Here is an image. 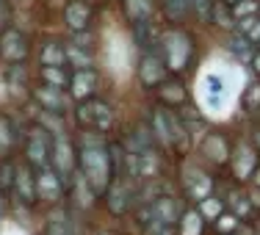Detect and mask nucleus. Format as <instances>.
Here are the masks:
<instances>
[{"instance_id":"obj_15","label":"nucleus","mask_w":260,"mask_h":235,"mask_svg":"<svg viewBox=\"0 0 260 235\" xmlns=\"http://www.w3.org/2000/svg\"><path fill=\"white\" fill-rule=\"evenodd\" d=\"M130 36H133V42L141 47L144 53H150V47L160 45L158 39V28L152 20H139V22H130Z\"/></svg>"},{"instance_id":"obj_27","label":"nucleus","mask_w":260,"mask_h":235,"mask_svg":"<svg viewBox=\"0 0 260 235\" xmlns=\"http://www.w3.org/2000/svg\"><path fill=\"white\" fill-rule=\"evenodd\" d=\"M36 125H42L47 133L53 136V139H58V136H67V130H64V116L50 114V111H39V114H36Z\"/></svg>"},{"instance_id":"obj_17","label":"nucleus","mask_w":260,"mask_h":235,"mask_svg":"<svg viewBox=\"0 0 260 235\" xmlns=\"http://www.w3.org/2000/svg\"><path fill=\"white\" fill-rule=\"evenodd\" d=\"M3 78H6V89H9L14 97H20L25 89H30V78H28L25 64H9Z\"/></svg>"},{"instance_id":"obj_19","label":"nucleus","mask_w":260,"mask_h":235,"mask_svg":"<svg viewBox=\"0 0 260 235\" xmlns=\"http://www.w3.org/2000/svg\"><path fill=\"white\" fill-rule=\"evenodd\" d=\"M22 139V133H17V125L9 114H0V155H9L17 147V141Z\"/></svg>"},{"instance_id":"obj_4","label":"nucleus","mask_w":260,"mask_h":235,"mask_svg":"<svg viewBox=\"0 0 260 235\" xmlns=\"http://www.w3.org/2000/svg\"><path fill=\"white\" fill-rule=\"evenodd\" d=\"M50 166H53L55 175L61 177L64 188H70L72 177H75V172H78V147H75V141H72L70 136H58V139H53Z\"/></svg>"},{"instance_id":"obj_8","label":"nucleus","mask_w":260,"mask_h":235,"mask_svg":"<svg viewBox=\"0 0 260 235\" xmlns=\"http://www.w3.org/2000/svg\"><path fill=\"white\" fill-rule=\"evenodd\" d=\"M36 194H39V202H45V205H58L64 199L67 188L61 177L53 172V166H45V169L36 172Z\"/></svg>"},{"instance_id":"obj_41","label":"nucleus","mask_w":260,"mask_h":235,"mask_svg":"<svg viewBox=\"0 0 260 235\" xmlns=\"http://www.w3.org/2000/svg\"><path fill=\"white\" fill-rule=\"evenodd\" d=\"M6 210H9V199H6V194L0 191V216H6Z\"/></svg>"},{"instance_id":"obj_44","label":"nucleus","mask_w":260,"mask_h":235,"mask_svg":"<svg viewBox=\"0 0 260 235\" xmlns=\"http://www.w3.org/2000/svg\"><path fill=\"white\" fill-rule=\"evenodd\" d=\"M227 3H230V6H233V3H238V0H227Z\"/></svg>"},{"instance_id":"obj_6","label":"nucleus","mask_w":260,"mask_h":235,"mask_svg":"<svg viewBox=\"0 0 260 235\" xmlns=\"http://www.w3.org/2000/svg\"><path fill=\"white\" fill-rule=\"evenodd\" d=\"M30 97L39 105V111H50V114H58V116H64L67 108H70V94L64 89H55V86H47V83H39L36 89H30Z\"/></svg>"},{"instance_id":"obj_13","label":"nucleus","mask_w":260,"mask_h":235,"mask_svg":"<svg viewBox=\"0 0 260 235\" xmlns=\"http://www.w3.org/2000/svg\"><path fill=\"white\" fill-rule=\"evenodd\" d=\"M150 210H152V219L160 221V224H166V227H177V221H180V216H183L177 199L175 196H166V194L150 199Z\"/></svg>"},{"instance_id":"obj_12","label":"nucleus","mask_w":260,"mask_h":235,"mask_svg":"<svg viewBox=\"0 0 260 235\" xmlns=\"http://www.w3.org/2000/svg\"><path fill=\"white\" fill-rule=\"evenodd\" d=\"M97 91V70H78L72 72V80H70V97L78 103H86L91 100Z\"/></svg>"},{"instance_id":"obj_5","label":"nucleus","mask_w":260,"mask_h":235,"mask_svg":"<svg viewBox=\"0 0 260 235\" xmlns=\"http://www.w3.org/2000/svg\"><path fill=\"white\" fill-rule=\"evenodd\" d=\"M28 55H30L28 33H22L14 25L0 33V61H6V64H25Z\"/></svg>"},{"instance_id":"obj_3","label":"nucleus","mask_w":260,"mask_h":235,"mask_svg":"<svg viewBox=\"0 0 260 235\" xmlns=\"http://www.w3.org/2000/svg\"><path fill=\"white\" fill-rule=\"evenodd\" d=\"M75 119L83 130H97V133L105 136L111 130V125H114V111H111V105L105 100L91 97V100H86V103H78Z\"/></svg>"},{"instance_id":"obj_39","label":"nucleus","mask_w":260,"mask_h":235,"mask_svg":"<svg viewBox=\"0 0 260 235\" xmlns=\"http://www.w3.org/2000/svg\"><path fill=\"white\" fill-rule=\"evenodd\" d=\"M238 227H241V221L235 219L233 213H227V216H219V219H216V230H219V232H227V235H230V232H235V230H238Z\"/></svg>"},{"instance_id":"obj_26","label":"nucleus","mask_w":260,"mask_h":235,"mask_svg":"<svg viewBox=\"0 0 260 235\" xmlns=\"http://www.w3.org/2000/svg\"><path fill=\"white\" fill-rule=\"evenodd\" d=\"M202 227H205V219L200 216V210H188L177 221V235H202Z\"/></svg>"},{"instance_id":"obj_40","label":"nucleus","mask_w":260,"mask_h":235,"mask_svg":"<svg viewBox=\"0 0 260 235\" xmlns=\"http://www.w3.org/2000/svg\"><path fill=\"white\" fill-rule=\"evenodd\" d=\"M70 42L78 45V47H86V50H94V36H91L89 30H78V33H72Z\"/></svg>"},{"instance_id":"obj_32","label":"nucleus","mask_w":260,"mask_h":235,"mask_svg":"<svg viewBox=\"0 0 260 235\" xmlns=\"http://www.w3.org/2000/svg\"><path fill=\"white\" fill-rule=\"evenodd\" d=\"M230 50L238 55L241 61H252V55H255V45H252L246 36H241V33H233L230 36Z\"/></svg>"},{"instance_id":"obj_29","label":"nucleus","mask_w":260,"mask_h":235,"mask_svg":"<svg viewBox=\"0 0 260 235\" xmlns=\"http://www.w3.org/2000/svg\"><path fill=\"white\" fill-rule=\"evenodd\" d=\"M139 180H152V177L158 175V158H155V152L152 150H147V152H139Z\"/></svg>"},{"instance_id":"obj_21","label":"nucleus","mask_w":260,"mask_h":235,"mask_svg":"<svg viewBox=\"0 0 260 235\" xmlns=\"http://www.w3.org/2000/svg\"><path fill=\"white\" fill-rule=\"evenodd\" d=\"M39 80L55 89H70L72 70L70 66H39Z\"/></svg>"},{"instance_id":"obj_34","label":"nucleus","mask_w":260,"mask_h":235,"mask_svg":"<svg viewBox=\"0 0 260 235\" xmlns=\"http://www.w3.org/2000/svg\"><path fill=\"white\" fill-rule=\"evenodd\" d=\"M230 9H233L235 22L244 20V17H255V14H260V3H257V0H238V3H233Z\"/></svg>"},{"instance_id":"obj_22","label":"nucleus","mask_w":260,"mask_h":235,"mask_svg":"<svg viewBox=\"0 0 260 235\" xmlns=\"http://www.w3.org/2000/svg\"><path fill=\"white\" fill-rule=\"evenodd\" d=\"M67 191H72V196L78 199L80 208H91V205H94V199H97V194L91 191V185L86 183V177L80 175V172H75V177H72V183H70V188H67Z\"/></svg>"},{"instance_id":"obj_11","label":"nucleus","mask_w":260,"mask_h":235,"mask_svg":"<svg viewBox=\"0 0 260 235\" xmlns=\"http://www.w3.org/2000/svg\"><path fill=\"white\" fill-rule=\"evenodd\" d=\"M166 58H164V53H144L141 55V61H139V80L144 86H158V83H164L166 80Z\"/></svg>"},{"instance_id":"obj_1","label":"nucleus","mask_w":260,"mask_h":235,"mask_svg":"<svg viewBox=\"0 0 260 235\" xmlns=\"http://www.w3.org/2000/svg\"><path fill=\"white\" fill-rule=\"evenodd\" d=\"M78 172L86 177V183L91 185L97 196H103L108 191L111 180H114V169H111L108 158V141L103 133L97 130H83L78 144Z\"/></svg>"},{"instance_id":"obj_37","label":"nucleus","mask_w":260,"mask_h":235,"mask_svg":"<svg viewBox=\"0 0 260 235\" xmlns=\"http://www.w3.org/2000/svg\"><path fill=\"white\" fill-rule=\"evenodd\" d=\"M14 22V3L11 0H0V33L11 28Z\"/></svg>"},{"instance_id":"obj_2","label":"nucleus","mask_w":260,"mask_h":235,"mask_svg":"<svg viewBox=\"0 0 260 235\" xmlns=\"http://www.w3.org/2000/svg\"><path fill=\"white\" fill-rule=\"evenodd\" d=\"M22 139H25V147H22V160L30 166L34 172L45 169V166H50V150H53V136L45 130L42 125H30L28 133H22Z\"/></svg>"},{"instance_id":"obj_10","label":"nucleus","mask_w":260,"mask_h":235,"mask_svg":"<svg viewBox=\"0 0 260 235\" xmlns=\"http://www.w3.org/2000/svg\"><path fill=\"white\" fill-rule=\"evenodd\" d=\"M91 22H94V11H91L89 0H70L64 6V25L70 28V33L89 30Z\"/></svg>"},{"instance_id":"obj_31","label":"nucleus","mask_w":260,"mask_h":235,"mask_svg":"<svg viewBox=\"0 0 260 235\" xmlns=\"http://www.w3.org/2000/svg\"><path fill=\"white\" fill-rule=\"evenodd\" d=\"M238 33H241V36H246V39H249L252 45H260V14L238 20Z\"/></svg>"},{"instance_id":"obj_16","label":"nucleus","mask_w":260,"mask_h":235,"mask_svg":"<svg viewBox=\"0 0 260 235\" xmlns=\"http://www.w3.org/2000/svg\"><path fill=\"white\" fill-rule=\"evenodd\" d=\"M64 50H67V66H70L72 72L94 70V50L78 47V45H72V42H64Z\"/></svg>"},{"instance_id":"obj_14","label":"nucleus","mask_w":260,"mask_h":235,"mask_svg":"<svg viewBox=\"0 0 260 235\" xmlns=\"http://www.w3.org/2000/svg\"><path fill=\"white\" fill-rule=\"evenodd\" d=\"M155 97H158V105H164V108H183L188 103V91H185L183 80H164V83H158Z\"/></svg>"},{"instance_id":"obj_25","label":"nucleus","mask_w":260,"mask_h":235,"mask_svg":"<svg viewBox=\"0 0 260 235\" xmlns=\"http://www.w3.org/2000/svg\"><path fill=\"white\" fill-rule=\"evenodd\" d=\"M160 11L169 22H183L191 11V0H160Z\"/></svg>"},{"instance_id":"obj_36","label":"nucleus","mask_w":260,"mask_h":235,"mask_svg":"<svg viewBox=\"0 0 260 235\" xmlns=\"http://www.w3.org/2000/svg\"><path fill=\"white\" fill-rule=\"evenodd\" d=\"M241 105H244L246 111H255V108H257V105H260V83L246 86L244 97H241Z\"/></svg>"},{"instance_id":"obj_38","label":"nucleus","mask_w":260,"mask_h":235,"mask_svg":"<svg viewBox=\"0 0 260 235\" xmlns=\"http://www.w3.org/2000/svg\"><path fill=\"white\" fill-rule=\"evenodd\" d=\"M213 3L216 0H191V9L197 11L202 22H210V11H213Z\"/></svg>"},{"instance_id":"obj_30","label":"nucleus","mask_w":260,"mask_h":235,"mask_svg":"<svg viewBox=\"0 0 260 235\" xmlns=\"http://www.w3.org/2000/svg\"><path fill=\"white\" fill-rule=\"evenodd\" d=\"M210 22H216V25H221V28H233L235 17H233V9H230V3H227V0H216V3H213Z\"/></svg>"},{"instance_id":"obj_7","label":"nucleus","mask_w":260,"mask_h":235,"mask_svg":"<svg viewBox=\"0 0 260 235\" xmlns=\"http://www.w3.org/2000/svg\"><path fill=\"white\" fill-rule=\"evenodd\" d=\"M14 196L22 208H34L39 205V194H36V172L30 169L25 160L17 163V180H14Z\"/></svg>"},{"instance_id":"obj_42","label":"nucleus","mask_w":260,"mask_h":235,"mask_svg":"<svg viewBox=\"0 0 260 235\" xmlns=\"http://www.w3.org/2000/svg\"><path fill=\"white\" fill-rule=\"evenodd\" d=\"M252 70L260 75V50H255V55H252Z\"/></svg>"},{"instance_id":"obj_35","label":"nucleus","mask_w":260,"mask_h":235,"mask_svg":"<svg viewBox=\"0 0 260 235\" xmlns=\"http://www.w3.org/2000/svg\"><path fill=\"white\" fill-rule=\"evenodd\" d=\"M45 235H75V230H72V224L67 221V216H64V219H50L47 221Z\"/></svg>"},{"instance_id":"obj_24","label":"nucleus","mask_w":260,"mask_h":235,"mask_svg":"<svg viewBox=\"0 0 260 235\" xmlns=\"http://www.w3.org/2000/svg\"><path fill=\"white\" fill-rule=\"evenodd\" d=\"M122 3H125V14L130 22L152 20V14H155V3L152 0H122Z\"/></svg>"},{"instance_id":"obj_23","label":"nucleus","mask_w":260,"mask_h":235,"mask_svg":"<svg viewBox=\"0 0 260 235\" xmlns=\"http://www.w3.org/2000/svg\"><path fill=\"white\" fill-rule=\"evenodd\" d=\"M255 169H257L255 150H249V147H238V152H235V175H238V180H246L249 175H255Z\"/></svg>"},{"instance_id":"obj_20","label":"nucleus","mask_w":260,"mask_h":235,"mask_svg":"<svg viewBox=\"0 0 260 235\" xmlns=\"http://www.w3.org/2000/svg\"><path fill=\"white\" fill-rule=\"evenodd\" d=\"M200 150L205 152L213 163H227V158H230V150H227L224 139H221V136H216V133H208L205 139H202Z\"/></svg>"},{"instance_id":"obj_43","label":"nucleus","mask_w":260,"mask_h":235,"mask_svg":"<svg viewBox=\"0 0 260 235\" xmlns=\"http://www.w3.org/2000/svg\"><path fill=\"white\" fill-rule=\"evenodd\" d=\"M255 177H257V188H260V166L255 169Z\"/></svg>"},{"instance_id":"obj_18","label":"nucleus","mask_w":260,"mask_h":235,"mask_svg":"<svg viewBox=\"0 0 260 235\" xmlns=\"http://www.w3.org/2000/svg\"><path fill=\"white\" fill-rule=\"evenodd\" d=\"M39 66H67V50L64 42L50 39L39 47Z\"/></svg>"},{"instance_id":"obj_28","label":"nucleus","mask_w":260,"mask_h":235,"mask_svg":"<svg viewBox=\"0 0 260 235\" xmlns=\"http://www.w3.org/2000/svg\"><path fill=\"white\" fill-rule=\"evenodd\" d=\"M17 163H20V160H14V158H0V191H3V194H9V191L14 188Z\"/></svg>"},{"instance_id":"obj_9","label":"nucleus","mask_w":260,"mask_h":235,"mask_svg":"<svg viewBox=\"0 0 260 235\" xmlns=\"http://www.w3.org/2000/svg\"><path fill=\"white\" fill-rule=\"evenodd\" d=\"M105 202H108V210L114 216H125L130 205H133V188H130V180L125 177H114L108 185V191H105Z\"/></svg>"},{"instance_id":"obj_33","label":"nucleus","mask_w":260,"mask_h":235,"mask_svg":"<svg viewBox=\"0 0 260 235\" xmlns=\"http://www.w3.org/2000/svg\"><path fill=\"white\" fill-rule=\"evenodd\" d=\"M197 210H200L202 219H219V213L224 210V202H221L216 194H208L205 199H200V208Z\"/></svg>"}]
</instances>
